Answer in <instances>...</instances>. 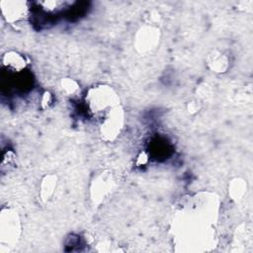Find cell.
Masks as SVG:
<instances>
[{"label": "cell", "mask_w": 253, "mask_h": 253, "mask_svg": "<svg viewBox=\"0 0 253 253\" xmlns=\"http://www.w3.org/2000/svg\"><path fill=\"white\" fill-rule=\"evenodd\" d=\"M19 229V219L15 211L3 210L1 213V236L2 239H11L16 236Z\"/></svg>", "instance_id": "3957f363"}, {"label": "cell", "mask_w": 253, "mask_h": 253, "mask_svg": "<svg viewBox=\"0 0 253 253\" xmlns=\"http://www.w3.org/2000/svg\"><path fill=\"white\" fill-rule=\"evenodd\" d=\"M87 103L91 112L97 116H101L102 120L119 107L117 95L111 88L106 86L91 89L88 94Z\"/></svg>", "instance_id": "6da1fadb"}, {"label": "cell", "mask_w": 253, "mask_h": 253, "mask_svg": "<svg viewBox=\"0 0 253 253\" xmlns=\"http://www.w3.org/2000/svg\"><path fill=\"white\" fill-rule=\"evenodd\" d=\"M3 64L13 71H21L25 68V58L16 52H7L3 56Z\"/></svg>", "instance_id": "5b68a950"}, {"label": "cell", "mask_w": 253, "mask_h": 253, "mask_svg": "<svg viewBox=\"0 0 253 253\" xmlns=\"http://www.w3.org/2000/svg\"><path fill=\"white\" fill-rule=\"evenodd\" d=\"M53 176H48L45 177V179L42 181V195H46V199H48L47 197L50 196V194L53 192L54 186H55V182L53 180Z\"/></svg>", "instance_id": "8992f818"}, {"label": "cell", "mask_w": 253, "mask_h": 253, "mask_svg": "<svg viewBox=\"0 0 253 253\" xmlns=\"http://www.w3.org/2000/svg\"><path fill=\"white\" fill-rule=\"evenodd\" d=\"M1 12L9 23H18L24 20L29 13L28 3L25 1H1Z\"/></svg>", "instance_id": "7a4b0ae2"}, {"label": "cell", "mask_w": 253, "mask_h": 253, "mask_svg": "<svg viewBox=\"0 0 253 253\" xmlns=\"http://www.w3.org/2000/svg\"><path fill=\"white\" fill-rule=\"evenodd\" d=\"M157 40H158V34L156 29L152 27L144 28L138 31L137 38H136V44L139 48L145 51L153 48L157 43Z\"/></svg>", "instance_id": "277c9868"}]
</instances>
